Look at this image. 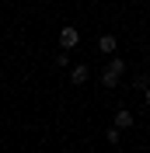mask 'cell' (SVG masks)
<instances>
[{
	"instance_id": "6",
	"label": "cell",
	"mask_w": 150,
	"mask_h": 153,
	"mask_svg": "<svg viewBox=\"0 0 150 153\" xmlns=\"http://www.w3.org/2000/svg\"><path fill=\"white\" fill-rule=\"evenodd\" d=\"M119 136H122V129H119V125H112V129L105 132V139H108V143H119Z\"/></svg>"
},
{
	"instance_id": "5",
	"label": "cell",
	"mask_w": 150,
	"mask_h": 153,
	"mask_svg": "<svg viewBox=\"0 0 150 153\" xmlns=\"http://www.w3.org/2000/svg\"><path fill=\"white\" fill-rule=\"evenodd\" d=\"M115 125H119V129H129V125H133V111L119 108V111H115Z\"/></svg>"
},
{
	"instance_id": "1",
	"label": "cell",
	"mask_w": 150,
	"mask_h": 153,
	"mask_svg": "<svg viewBox=\"0 0 150 153\" xmlns=\"http://www.w3.org/2000/svg\"><path fill=\"white\" fill-rule=\"evenodd\" d=\"M87 80H91V66H87V63H77V66L70 70V84L80 87V84H87Z\"/></svg>"
},
{
	"instance_id": "3",
	"label": "cell",
	"mask_w": 150,
	"mask_h": 153,
	"mask_svg": "<svg viewBox=\"0 0 150 153\" xmlns=\"http://www.w3.org/2000/svg\"><path fill=\"white\" fill-rule=\"evenodd\" d=\"M122 80V70H115V66H105V73H101V87H115Z\"/></svg>"
},
{
	"instance_id": "4",
	"label": "cell",
	"mask_w": 150,
	"mask_h": 153,
	"mask_svg": "<svg viewBox=\"0 0 150 153\" xmlns=\"http://www.w3.org/2000/svg\"><path fill=\"white\" fill-rule=\"evenodd\" d=\"M98 49H101V52H115V49H119L115 35H101V38H98Z\"/></svg>"
},
{
	"instance_id": "2",
	"label": "cell",
	"mask_w": 150,
	"mask_h": 153,
	"mask_svg": "<svg viewBox=\"0 0 150 153\" xmlns=\"http://www.w3.org/2000/svg\"><path fill=\"white\" fill-rule=\"evenodd\" d=\"M77 42H80V31H77L74 25H66V28L59 31V45L63 49H77Z\"/></svg>"
},
{
	"instance_id": "9",
	"label": "cell",
	"mask_w": 150,
	"mask_h": 153,
	"mask_svg": "<svg viewBox=\"0 0 150 153\" xmlns=\"http://www.w3.org/2000/svg\"><path fill=\"white\" fill-rule=\"evenodd\" d=\"M143 101H147V108H150V87H147V91H143Z\"/></svg>"
},
{
	"instance_id": "8",
	"label": "cell",
	"mask_w": 150,
	"mask_h": 153,
	"mask_svg": "<svg viewBox=\"0 0 150 153\" xmlns=\"http://www.w3.org/2000/svg\"><path fill=\"white\" fill-rule=\"evenodd\" d=\"M66 59H70V49H63V52H56V66H66Z\"/></svg>"
},
{
	"instance_id": "7",
	"label": "cell",
	"mask_w": 150,
	"mask_h": 153,
	"mask_svg": "<svg viewBox=\"0 0 150 153\" xmlns=\"http://www.w3.org/2000/svg\"><path fill=\"white\" fill-rule=\"evenodd\" d=\"M133 87H140V91H147V87H150V76H147V73H140L136 80H133Z\"/></svg>"
}]
</instances>
